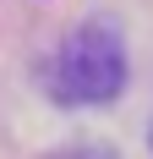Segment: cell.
I'll return each instance as SVG.
<instances>
[{
	"label": "cell",
	"mask_w": 153,
	"mask_h": 159,
	"mask_svg": "<svg viewBox=\"0 0 153 159\" xmlns=\"http://www.w3.org/2000/svg\"><path fill=\"white\" fill-rule=\"evenodd\" d=\"M49 88L60 104H109L126 88V44L109 22H82L66 33L49 66Z\"/></svg>",
	"instance_id": "1"
}]
</instances>
